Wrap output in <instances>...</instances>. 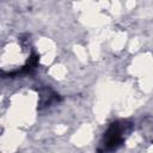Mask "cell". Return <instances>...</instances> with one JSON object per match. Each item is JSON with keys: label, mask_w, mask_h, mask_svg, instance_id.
<instances>
[{"label": "cell", "mask_w": 153, "mask_h": 153, "mask_svg": "<svg viewBox=\"0 0 153 153\" xmlns=\"http://www.w3.org/2000/svg\"><path fill=\"white\" fill-rule=\"evenodd\" d=\"M128 131V123L126 122H116L112 123L106 133L104 134L103 141L100 143L102 152H109L116 149L123 141L124 134Z\"/></svg>", "instance_id": "cell-2"}, {"label": "cell", "mask_w": 153, "mask_h": 153, "mask_svg": "<svg viewBox=\"0 0 153 153\" xmlns=\"http://www.w3.org/2000/svg\"><path fill=\"white\" fill-rule=\"evenodd\" d=\"M32 53L30 43L23 38L17 37L11 39L6 45L2 47L1 54V68L4 73L10 75L20 73L31 66Z\"/></svg>", "instance_id": "cell-1"}]
</instances>
